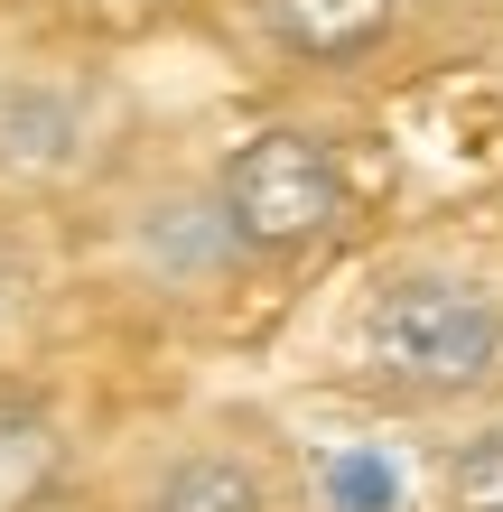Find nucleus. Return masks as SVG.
<instances>
[{
    "label": "nucleus",
    "mask_w": 503,
    "mask_h": 512,
    "mask_svg": "<svg viewBox=\"0 0 503 512\" xmlns=\"http://www.w3.org/2000/svg\"><path fill=\"white\" fill-rule=\"evenodd\" d=\"M364 364L401 401H476L503 373V289L466 261H401L364 298Z\"/></svg>",
    "instance_id": "f257e3e1"
},
{
    "label": "nucleus",
    "mask_w": 503,
    "mask_h": 512,
    "mask_svg": "<svg viewBox=\"0 0 503 512\" xmlns=\"http://www.w3.org/2000/svg\"><path fill=\"white\" fill-rule=\"evenodd\" d=\"M215 196H224V215H233L252 261H299L317 243H336L345 215H354V177L336 159V140H317L299 122L233 140L224 168H215Z\"/></svg>",
    "instance_id": "f03ea898"
},
{
    "label": "nucleus",
    "mask_w": 503,
    "mask_h": 512,
    "mask_svg": "<svg viewBox=\"0 0 503 512\" xmlns=\"http://www.w3.org/2000/svg\"><path fill=\"white\" fill-rule=\"evenodd\" d=\"M252 19L299 66H364V56L392 47L401 0H252Z\"/></svg>",
    "instance_id": "7ed1b4c3"
},
{
    "label": "nucleus",
    "mask_w": 503,
    "mask_h": 512,
    "mask_svg": "<svg viewBox=\"0 0 503 512\" xmlns=\"http://www.w3.org/2000/svg\"><path fill=\"white\" fill-rule=\"evenodd\" d=\"M131 512H280V485H271V466H261L252 447L196 438V447H177L150 485H140Z\"/></svg>",
    "instance_id": "20e7f679"
},
{
    "label": "nucleus",
    "mask_w": 503,
    "mask_h": 512,
    "mask_svg": "<svg viewBox=\"0 0 503 512\" xmlns=\"http://www.w3.org/2000/svg\"><path fill=\"white\" fill-rule=\"evenodd\" d=\"M66 485V429L28 401V391H0V512H38Z\"/></svg>",
    "instance_id": "39448f33"
},
{
    "label": "nucleus",
    "mask_w": 503,
    "mask_h": 512,
    "mask_svg": "<svg viewBox=\"0 0 503 512\" xmlns=\"http://www.w3.org/2000/svg\"><path fill=\"white\" fill-rule=\"evenodd\" d=\"M438 512H503V419L448 438V457H438Z\"/></svg>",
    "instance_id": "423d86ee"
},
{
    "label": "nucleus",
    "mask_w": 503,
    "mask_h": 512,
    "mask_svg": "<svg viewBox=\"0 0 503 512\" xmlns=\"http://www.w3.org/2000/svg\"><path fill=\"white\" fill-rule=\"evenodd\" d=\"M19 317V261H0V326Z\"/></svg>",
    "instance_id": "0eeeda50"
},
{
    "label": "nucleus",
    "mask_w": 503,
    "mask_h": 512,
    "mask_svg": "<svg viewBox=\"0 0 503 512\" xmlns=\"http://www.w3.org/2000/svg\"><path fill=\"white\" fill-rule=\"evenodd\" d=\"M84 10H140V0H84Z\"/></svg>",
    "instance_id": "6e6552de"
}]
</instances>
